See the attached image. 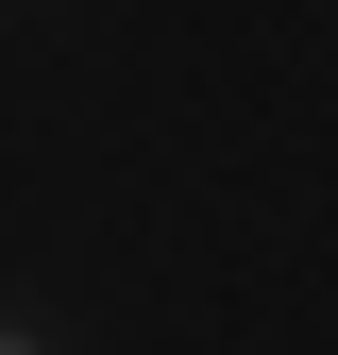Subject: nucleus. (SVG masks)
Instances as JSON below:
<instances>
[{
    "mask_svg": "<svg viewBox=\"0 0 338 355\" xmlns=\"http://www.w3.org/2000/svg\"><path fill=\"white\" fill-rule=\"evenodd\" d=\"M0 355H34V338H17V322H0Z\"/></svg>",
    "mask_w": 338,
    "mask_h": 355,
    "instance_id": "nucleus-1",
    "label": "nucleus"
}]
</instances>
